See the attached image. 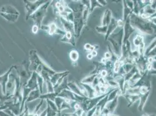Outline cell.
Returning a JSON list of instances; mask_svg holds the SVG:
<instances>
[{
	"label": "cell",
	"mask_w": 156,
	"mask_h": 116,
	"mask_svg": "<svg viewBox=\"0 0 156 116\" xmlns=\"http://www.w3.org/2000/svg\"><path fill=\"white\" fill-rule=\"evenodd\" d=\"M71 58H72L73 60H76V59H78V53H77L76 52H75V51H72V53H71Z\"/></svg>",
	"instance_id": "cell-1"
},
{
	"label": "cell",
	"mask_w": 156,
	"mask_h": 116,
	"mask_svg": "<svg viewBox=\"0 0 156 116\" xmlns=\"http://www.w3.org/2000/svg\"><path fill=\"white\" fill-rule=\"evenodd\" d=\"M88 58H89V59H92V55H88Z\"/></svg>",
	"instance_id": "cell-2"
}]
</instances>
